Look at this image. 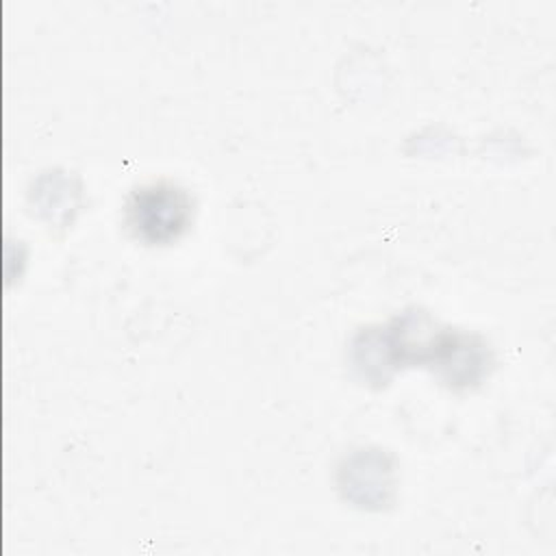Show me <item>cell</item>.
<instances>
[{
    "mask_svg": "<svg viewBox=\"0 0 556 556\" xmlns=\"http://www.w3.org/2000/svg\"><path fill=\"white\" fill-rule=\"evenodd\" d=\"M193 219L191 195L174 182H150L137 187L126 202V226L150 243L165 245L176 241Z\"/></svg>",
    "mask_w": 556,
    "mask_h": 556,
    "instance_id": "obj_1",
    "label": "cell"
}]
</instances>
